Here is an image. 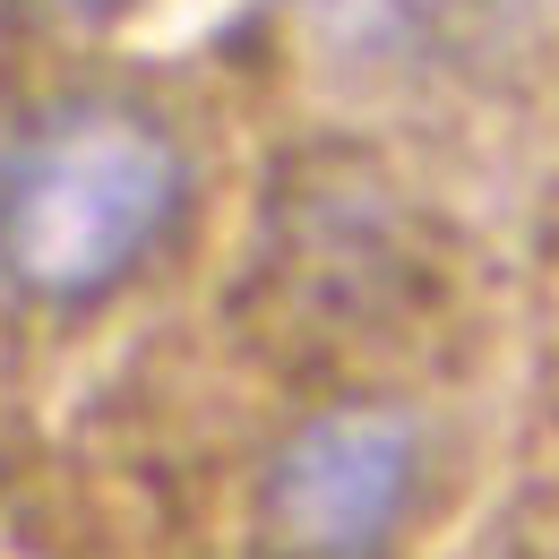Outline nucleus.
I'll list each match as a JSON object with an SVG mask.
<instances>
[{"mask_svg":"<svg viewBox=\"0 0 559 559\" xmlns=\"http://www.w3.org/2000/svg\"><path fill=\"white\" fill-rule=\"evenodd\" d=\"M181 207L190 155L155 104L104 86L52 95L0 139V284L86 310L181 233Z\"/></svg>","mask_w":559,"mask_h":559,"instance_id":"f257e3e1","label":"nucleus"},{"mask_svg":"<svg viewBox=\"0 0 559 559\" xmlns=\"http://www.w3.org/2000/svg\"><path fill=\"white\" fill-rule=\"evenodd\" d=\"M421 490V430L405 405L353 396L293 421L259 483V525L284 559H370Z\"/></svg>","mask_w":559,"mask_h":559,"instance_id":"f03ea898","label":"nucleus"},{"mask_svg":"<svg viewBox=\"0 0 559 559\" xmlns=\"http://www.w3.org/2000/svg\"><path fill=\"white\" fill-rule=\"evenodd\" d=\"M35 17H52V26H104V17H121L130 0H26Z\"/></svg>","mask_w":559,"mask_h":559,"instance_id":"7ed1b4c3","label":"nucleus"}]
</instances>
